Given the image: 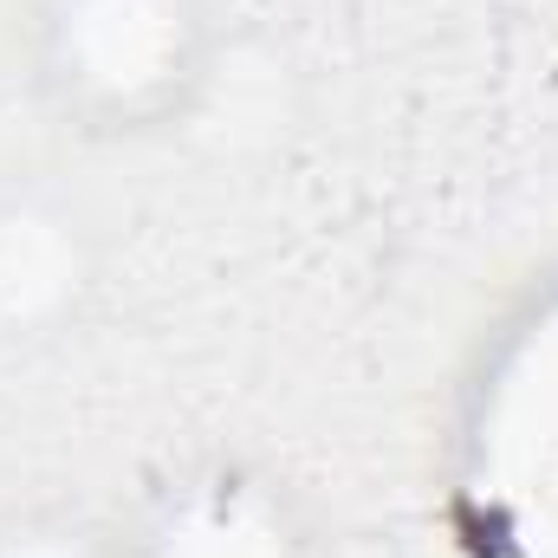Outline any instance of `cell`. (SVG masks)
<instances>
[{
    "label": "cell",
    "instance_id": "1",
    "mask_svg": "<svg viewBox=\"0 0 558 558\" xmlns=\"http://www.w3.org/2000/svg\"><path fill=\"white\" fill-rule=\"evenodd\" d=\"M26 78L78 137L124 143L182 124L221 59L215 0H26Z\"/></svg>",
    "mask_w": 558,
    "mask_h": 558
},
{
    "label": "cell",
    "instance_id": "2",
    "mask_svg": "<svg viewBox=\"0 0 558 558\" xmlns=\"http://www.w3.org/2000/svg\"><path fill=\"white\" fill-rule=\"evenodd\" d=\"M118 526L131 558H325L312 500L274 461L241 448L156 461Z\"/></svg>",
    "mask_w": 558,
    "mask_h": 558
},
{
    "label": "cell",
    "instance_id": "3",
    "mask_svg": "<svg viewBox=\"0 0 558 558\" xmlns=\"http://www.w3.org/2000/svg\"><path fill=\"white\" fill-rule=\"evenodd\" d=\"M111 286L105 215L59 175H0V351H52Z\"/></svg>",
    "mask_w": 558,
    "mask_h": 558
},
{
    "label": "cell",
    "instance_id": "4",
    "mask_svg": "<svg viewBox=\"0 0 558 558\" xmlns=\"http://www.w3.org/2000/svg\"><path fill=\"white\" fill-rule=\"evenodd\" d=\"M0 558H131L124 526L85 500L39 494L0 507Z\"/></svg>",
    "mask_w": 558,
    "mask_h": 558
}]
</instances>
